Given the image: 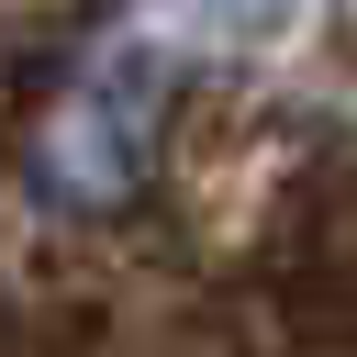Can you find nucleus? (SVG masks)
<instances>
[{"label":"nucleus","instance_id":"1","mask_svg":"<svg viewBox=\"0 0 357 357\" xmlns=\"http://www.w3.org/2000/svg\"><path fill=\"white\" fill-rule=\"evenodd\" d=\"M145 89H67V112L45 123V178L67 201H112L145 167Z\"/></svg>","mask_w":357,"mask_h":357}]
</instances>
